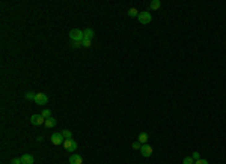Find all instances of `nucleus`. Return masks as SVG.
Returning <instances> with one entry per match:
<instances>
[{
    "instance_id": "1",
    "label": "nucleus",
    "mask_w": 226,
    "mask_h": 164,
    "mask_svg": "<svg viewBox=\"0 0 226 164\" xmlns=\"http://www.w3.org/2000/svg\"><path fill=\"white\" fill-rule=\"evenodd\" d=\"M69 38H71L72 42H76V41H83V39H85L83 30H80V29H72V30H69Z\"/></svg>"
},
{
    "instance_id": "2",
    "label": "nucleus",
    "mask_w": 226,
    "mask_h": 164,
    "mask_svg": "<svg viewBox=\"0 0 226 164\" xmlns=\"http://www.w3.org/2000/svg\"><path fill=\"white\" fill-rule=\"evenodd\" d=\"M35 104H38V106H44L48 103V96L45 94H35Z\"/></svg>"
},
{
    "instance_id": "3",
    "label": "nucleus",
    "mask_w": 226,
    "mask_h": 164,
    "mask_svg": "<svg viewBox=\"0 0 226 164\" xmlns=\"http://www.w3.org/2000/svg\"><path fill=\"white\" fill-rule=\"evenodd\" d=\"M137 20H139V23L140 24H148V23H151L152 17H151L149 12H140L139 17H137Z\"/></svg>"
},
{
    "instance_id": "4",
    "label": "nucleus",
    "mask_w": 226,
    "mask_h": 164,
    "mask_svg": "<svg viewBox=\"0 0 226 164\" xmlns=\"http://www.w3.org/2000/svg\"><path fill=\"white\" fill-rule=\"evenodd\" d=\"M63 141H65V137H63L62 132H54V134H51V143H53V145L59 146V145H62Z\"/></svg>"
},
{
    "instance_id": "5",
    "label": "nucleus",
    "mask_w": 226,
    "mask_h": 164,
    "mask_svg": "<svg viewBox=\"0 0 226 164\" xmlns=\"http://www.w3.org/2000/svg\"><path fill=\"white\" fill-rule=\"evenodd\" d=\"M63 146H65V149L69 151V152H74L77 149V143H76V140H72V139H65Z\"/></svg>"
},
{
    "instance_id": "6",
    "label": "nucleus",
    "mask_w": 226,
    "mask_h": 164,
    "mask_svg": "<svg viewBox=\"0 0 226 164\" xmlns=\"http://www.w3.org/2000/svg\"><path fill=\"white\" fill-rule=\"evenodd\" d=\"M30 122H32V125H35V127H41L42 124H45V119L42 117V115H33V116L30 117Z\"/></svg>"
},
{
    "instance_id": "7",
    "label": "nucleus",
    "mask_w": 226,
    "mask_h": 164,
    "mask_svg": "<svg viewBox=\"0 0 226 164\" xmlns=\"http://www.w3.org/2000/svg\"><path fill=\"white\" fill-rule=\"evenodd\" d=\"M140 153H142L143 157H151V155H152V148L145 143V145H142V148H140Z\"/></svg>"
},
{
    "instance_id": "8",
    "label": "nucleus",
    "mask_w": 226,
    "mask_h": 164,
    "mask_svg": "<svg viewBox=\"0 0 226 164\" xmlns=\"http://www.w3.org/2000/svg\"><path fill=\"white\" fill-rule=\"evenodd\" d=\"M69 164H83V158L79 153H72L69 157Z\"/></svg>"
},
{
    "instance_id": "9",
    "label": "nucleus",
    "mask_w": 226,
    "mask_h": 164,
    "mask_svg": "<svg viewBox=\"0 0 226 164\" xmlns=\"http://www.w3.org/2000/svg\"><path fill=\"white\" fill-rule=\"evenodd\" d=\"M21 161H23V164H33L35 158H33V155H30V153H23Z\"/></svg>"
},
{
    "instance_id": "10",
    "label": "nucleus",
    "mask_w": 226,
    "mask_h": 164,
    "mask_svg": "<svg viewBox=\"0 0 226 164\" xmlns=\"http://www.w3.org/2000/svg\"><path fill=\"white\" fill-rule=\"evenodd\" d=\"M56 119L54 117H48V119H45V128H53V127H56Z\"/></svg>"
},
{
    "instance_id": "11",
    "label": "nucleus",
    "mask_w": 226,
    "mask_h": 164,
    "mask_svg": "<svg viewBox=\"0 0 226 164\" xmlns=\"http://www.w3.org/2000/svg\"><path fill=\"white\" fill-rule=\"evenodd\" d=\"M83 36H85V39H92L93 38V30L92 29H85L83 30Z\"/></svg>"
},
{
    "instance_id": "12",
    "label": "nucleus",
    "mask_w": 226,
    "mask_h": 164,
    "mask_svg": "<svg viewBox=\"0 0 226 164\" xmlns=\"http://www.w3.org/2000/svg\"><path fill=\"white\" fill-rule=\"evenodd\" d=\"M137 141H140L142 145H145V143L148 141V134H146V132H140V134H139V137H137Z\"/></svg>"
},
{
    "instance_id": "13",
    "label": "nucleus",
    "mask_w": 226,
    "mask_h": 164,
    "mask_svg": "<svg viewBox=\"0 0 226 164\" xmlns=\"http://www.w3.org/2000/svg\"><path fill=\"white\" fill-rule=\"evenodd\" d=\"M160 6H161V2H160V0H152V2H151V9H152V11H158Z\"/></svg>"
},
{
    "instance_id": "14",
    "label": "nucleus",
    "mask_w": 226,
    "mask_h": 164,
    "mask_svg": "<svg viewBox=\"0 0 226 164\" xmlns=\"http://www.w3.org/2000/svg\"><path fill=\"white\" fill-rule=\"evenodd\" d=\"M41 115H42V117H44V119H48V117H51V111H50L48 108H44Z\"/></svg>"
},
{
    "instance_id": "15",
    "label": "nucleus",
    "mask_w": 226,
    "mask_h": 164,
    "mask_svg": "<svg viewBox=\"0 0 226 164\" xmlns=\"http://www.w3.org/2000/svg\"><path fill=\"white\" fill-rule=\"evenodd\" d=\"M62 134H63V137H65V139H72V132H71L69 129H63V131H62Z\"/></svg>"
},
{
    "instance_id": "16",
    "label": "nucleus",
    "mask_w": 226,
    "mask_h": 164,
    "mask_svg": "<svg viewBox=\"0 0 226 164\" xmlns=\"http://www.w3.org/2000/svg\"><path fill=\"white\" fill-rule=\"evenodd\" d=\"M128 15H130V17H136V18H137V17H139V12H137L136 8H131V9L128 11Z\"/></svg>"
},
{
    "instance_id": "17",
    "label": "nucleus",
    "mask_w": 226,
    "mask_h": 164,
    "mask_svg": "<svg viewBox=\"0 0 226 164\" xmlns=\"http://www.w3.org/2000/svg\"><path fill=\"white\" fill-rule=\"evenodd\" d=\"M182 164H194V160H193L192 157H185L184 161H182Z\"/></svg>"
},
{
    "instance_id": "18",
    "label": "nucleus",
    "mask_w": 226,
    "mask_h": 164,
    "mask_svg": "<svg viewBox=\"0 0 226 164\" xmlns=\"http://www.w3.org/2000/svg\"><path fill=\"white\" fill-rule=\"evenodd\" d=\"M140 148H142V143H140V141H134V143H133V149H136V151L139 149V151H140Z\"/></svg>"
},
{
    "instance_id": "19",
    "label": "nucleus",
    "mask_w": 226,
    "mask_h": 164,
    "mask_svg": "<svg viewBox=\"0 0 226 164\" xmlns=\"http://www.w3.org/2000/svg\"><path fill=\"white\" fill-rule=\"evenodd\" d=\"M26 98H27V99H32V101H33V99H35L33 92H26Z\"/></svg>"
},
{
    "instance_id": "20",
    "label": "nucleus",
    "mask_w": 226,
    "mask_h": 164,
    "mask_svg": "<svg viewBox=\"0 0 226 164\" xmlns=\"http://www.w3.org/2000/svg\"><path fill=\"white\" fill-rule=\"evenodd\" d=\"M80 45H83V41H76V42H72V47L74 48H79Z\"/></svg>"
},
{
    "instance_id": "21",
    "label": "nucleus",
    "mask_w": 226,
    "mask_h": 164,
    "mask_svg": "<svg viewBox=\"0 0 226 164\" xmlns=\"http://www.w3.org/2000/svg\"><path fill=\"white\" fill-rule=\"evenodd\" d=\"M192 158L194 161H198V160H201V157H199V152H193L192 153Z\"/></svg>"
},
{
    "instance_id": "22",
    "label": "nucleus",
    "mask_w": 226,
    "mask_h": 164,
    "mask_svg": "<svg viewBox=\"0 0 226 164\" xmlns=\"http://www.w3.org/2000/svg\"><path fill=\"white\" fill-rule=\"evenodd\" d=\"M83 47H90V39H83Z\"/></svg>"
},
{
    "instance_id": "23",
    "label": "nucleus",
    "mask_w": 226,
    "mask_h": 164,
    "mask_svg": "<svg viewBox=\"0 0 226 164\" xmlns=\"http://www.w3.org/2000/svg\"><path fill=\"white\" fill-rule=\"evenodd\" d=\"M11 164H23V161H21V158H14L11 161Z\"/></svg>"
},
{
    "instance_id": "24",
    "label": "nucleus",
    "mask_w": 226,
    "mask_h": 164,
    "mask_svg": "<svg viewBox=\"0 0 226 164\" xmlns=\"http://www.w3.org/2000/svg\"><path fill=\"white\" fill-rule=\"evenodd\" d=\"M194 164H208L206 160H198V161H194Z\"/></svg>"
}]
</instances>
